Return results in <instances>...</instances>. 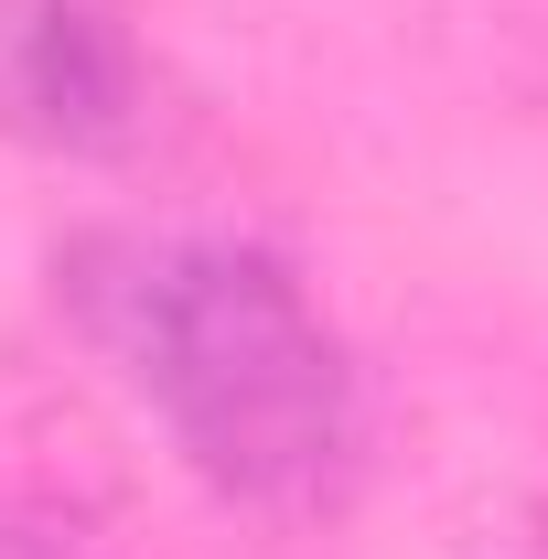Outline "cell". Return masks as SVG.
<instances>
[{"mask_svg":"<svg viewBox=\"0 0 548 559\" xmlns=\"http://www.w3.org/2000/svg\"><path fill=\"white\" fill-rule=\"evenodd\" d=\"M75 323L215 495L259 516L344 495L366 441L355 355L259 237H97L75 248Z\"/></svg>","mask_w":548,"mask_h":559,"instance_id":"1","label":"cell"},{"mask_svg":"<svg viewBox=\"0 0 548 559\" xmlns=\"http://www.w3.org/2000/svg\"><path fill=\"white\" fill-rule=\"evenodd\" d=\"M0 559H86V549H75V527H55V516L0 495Z\"/></svg>","mask_w":548,"mask_h":559,"instance_id":"3","label":"cell"},{"mask_svg":"<svg viewBox=\"0 0 548 559\" xmlns=\"http://www.w3.org/2000/svg\"><path fill=\"white\" fill-rule=\"evenodd\" d=\"M151 119V75L119 0H0V140L108 162Z\"/></svg>","mask_w":548,"mask_h":559,"instance_id":"2","label":"cell"}]
</instances>
